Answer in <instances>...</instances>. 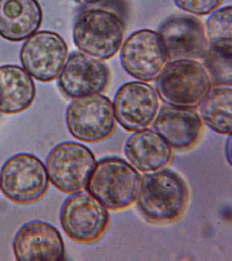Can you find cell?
<instances>
[{
    "mask_svg": "<svg viewBox=\"0 0 232 261\" xmlns=\"http://www.w3.org/2000/svg\"><path fill=\"white\" fill-rule=\"evenodd\" d=\"M66 123L76 140L91 144L102 142L117 126L113 102L101 94L76 98L67 109Z\"/></svg>",
    "mask_w": 232,
    "mask_h": 261,
    "instance_id": "obj_8",
    "label": "cell"
},
{
    "mask_svg": "<svg viewBox=\"0 0 232 261\" xmlns=\"http://www.w3.org/2000/svg\"><path fill=\"white\" fill-rule=\"evenodd\" d=\"M110 221L109 209L89 192L73 194L61 210V225L65 233L81 244H94L100 240Z\"/></svg>",
    "mask_w": 232,
    "mask_h": 261,
    "instance_id": "obj_6",
    "label": "cell"
},
{
    "mask_svg": "<svg viewBox=\"0 0 232 261\" xmlns=\"http://www.w3.org/2000/svg\"><path fill=\"white\" fill-rule=\"evenodd\" d=\"M156 81L159 98L179 107H198L213 87L202 63L195 59L168 61Z\"/></svg>",
    "mask_w": 232,
    "mask_h": 261,
    "instance_id": "obj_2",
    "label": "cell"
},
{
    "mask_svg": "<svg viewBox=\"0 0 232 261\" xmlns=\"http://www.w3.org/2000/svg\"><path fill=\"white\" fill-rule=\"evenodd\" d=\"M209 15L205 28L209 46L232 55L231 6L219 8Z\"/></svg>",
    "mask_w": 232,
    "mask_h": 261,
    "instance_id": "obj_20",
    "label": "cell"
},
{
    "mask_svg": "<svg viewBox=\"0 0 232 261\" xmlns=\"http://www.w3.org/2000/svg\"><path fill=\"white\" fill-rule=\"evenodd\" d=\"M177 7L195 16H207L215 11L223 0H174Z\"/></svg>",
    "mask_w": 232,
    "mask_h": 261,
    "instance_id": "obj_22",
    "label": "cell"
},
{
    "mask_svg": "<svg viewBox=\"0 0 232 261\" xmlns=\"http://www.w3.org/2000/svg\"><path fill=\"white\" fill-rule=\"evenodd\" d=\"M111 73L107 63L82 52H73L58 75L61 91L71 99L101 94L109 87Z\"/></svg>",
    "mask_w": 232,
    "mask_h": 261,
    "instance_id": "obj_12",
    "label": "cell"
},
{
    "mask_svg": "<svg viewBox=\"0 0 232 261\" xmlns=\"http://www.w3.org/2000/svg\"><path fill=\"white\" fill-rule=\"evenodd\" d=\"M152 128L173 149L189 150L202 136L203 122L195 108L164 104L161 106Z\"/></svg>",
    "mask_w": 232,
    "mask_h": 261,
    "instance_id": "obj_14",
    "label": "cell"
},
{
    "mask_svg": "<svg viewBox=\"0 0 232 261\" xmlns=\"http://www.w3.org/2000/svg\"><path fill=\"white\" fill-rule=\"evenodd\" d=\"M124 152L130 164L140 172L167 168L174 158V150L154 129L134 132L125 143Z\"/></svg>",
    "mask_w": 232,
    "mask_h": 261,
    "instance_id": "obj_16",
    "label": "cell"
},
{
    "mask_svg": "<svg viewBox=\"0 0 232 261\" xmlns=\"http://www.w3.org/2000/svg\"><path fill=\"white\" fill-rule=\"evenodd\" d=\"M13 252L19 261L62 260L65 257L64 242L51 224L34 220L22 226L16 234Z\"/></svg>",
    "mask_w": 232,
    "mask_h": 261,
    "instance_id": "obj_15",
    "label": "cell"
},
{
    "mask_svg": "<svg viewBox=\"0 0 232 261\" xmlns=\"http://www.w3.org/2000/svg\"><path fill=\"white\" fill-rule=\"evenodd\" d=\"M169 60L202 59L209 48L204 25L201 20L189 14L169 16L159 26Z\"/></svg>",
    "mask_w": 232,
    "mask_h": 261,
    "instance_id": "obj_13",
    "label": "cell"
},
{
    "mask_svg": "<svg viewBox=\"0 0 232 261\" xmlns=\"http://www.w3.org/2000/svg\"><path fill=\"white\" fill-rule=\"evenodd\" d=\"M139 171L121 157L110 156L97 161L86 189L110 210L127 209L137 199Z\"/></svg>",
    "mask_w": 232,
    "mask_h": 261,
    "instance_id": "obj_3",
    "label": "cell"
},
{
    "mask_svg": "<svg viewBox=\"0 0 232 261\" xmlns=\"http://www.w3.org/2000/svg\"><path fill=\"white\" fill-rule=\"evenodd\" d=\"M125 33V24L117 14L101 8H91L77 17L73 38L81 52L106 60L119 52Z\"/></svg>",
    "mask_w": 232,
    "mask_h": 261,
    "instance_id": "obj_4",
    "label": "cell"
},
{
    "mask_svg": "<svg viewBox=\"0 0 232 261\" xmlns=\"http://www.w3.org/2000/svg\"><path fill=\"white\" fill-rule=\"evenodd\" d=\"M49 185L46 165L28 153L11 157L0 171V189L8 199L19 205L40 201L47 193Z\"/></svg>",
    "mask_w": 232,
    "mask_h": 261,
    "instance_id": "obj_5",
    "label": "cell"
},
{
    "mask_svg": "<svg viewBox=\"0 0 232 261\" xmlns=\"http://www.w3.org/2000/svg\"><path fill=\"white\" fill-rule=\"evenodd\" d=\"M117 122L130 132L148 128L160 109V98L146 82H128L118 89L113 102Z\"/></svg>",
    "mask_w": 232,
    "mask_h": 261,
    "instance_id": "obj_10",
    "label": "cell"
},
{
    "mask_svg": "<svg viewBox=\"0 0 232 261\" xmlns=\"http://www.w3.org/2000/svg\"><path fill=\"white\" fill-rule=\"evenodd\" d=\"M82 1L88 4H95L97 3V2L103 1V0H82Z\"/></svg>",
    "mask_w": 232,
    "mask_h": 261,
    "instance_id": "obj_24",
    "label": "cell"
},
{
    "mask_svg": "<svg viewBox=\"0 0 232 261\" xmlns=\"http://www.w3.org/2000/svg\"><path fill=\"white\" fill-rule=\"evenodd\" d=\"M68 55V45L60 35L41 31L24 43L20 57L24 69L32 77L47 83L60 75Z\"/></svg>",
    "mask_w": 232,
    "mask_h": 261,
    "instance_id": "obj_11",
    "label": "cell"
},
{
    "mask_svg": "<svg viewBox=\"0 0 232 261\" xmlns=\"http://www.w3.org/2000/svg\"><path fill=\"white\" fill-rule=\"evenodd\" d=\"M202 59L213 86L231 87L232 55L209 46Z\"/></svg>",
    "mask_w": 232,
    "mask_h": 261,
    "instance_id": "obj_21",
    "label": "cell"
},
{
    "mask_svg": "<svg viewBox=\"0 0 232 261\" xmlns=\"http://www.w3.org/2000/svg\"><path fill=\"white\" fill-rule=\"evenodd\" d=\"M43 11L38 0H0V36L21 42L41 26Z\"/></svg>",
    "mask_w": 232,
    "mask_h": 261,
    "instance_id": "obj_17",
    "label": "cell"
},
{
    "mask_svg": "<svg viewBox=\"0 0 232 261\" xmlns=\"http://www.w3.org/2000/svg\"><path fill=\"white\" fill-rule=\"evenodd\" d=\"M35 84L31 75L15 65L0 66V112L21 113L35 99Z\"/></svg>",
    "mask_w": 232,
    "mask_h": 261,
    "instance_id": "obj_18",
    "label": "cell"
},
{
    "mask_svg": "<svg viewBox=\"0 0 232 261\" xmlns=\"http://www.w3.org/2000/svg\"><path fill=\"white\" fill-rule=\"evenodd\" d=\"M227 136V140H226L225 143V156L226 159H227L228 162L231 165V134Z\"/></svg>",
    "mask_w": 232,
    "mask_h": 261,
    "instance_id": "obj_23",
    "label": "cell"
},
{
    "mask_svg": "<svg viewBox=\"0 0 232 261\" xmlns=\"http://www.w3.org/2000/svg\"><path fill=\"white\" fill-rule=\"evenodd\" d=\"M231 87H216L200 104L203 123L218 134L229 136L232 126Z\"/></svg>",
    "mask_w": 232,
    "mask_h": 261,
    "instance_id": "obj_19",
    "label": "cell"
},
{
    "mask_svg": "<svg viewBox=\"0 0 232 261\" xmlns=\"http://www.w3.org/2000/svg\"><path fill=\"white\" fill-rule=\"evenodd\" d=\"M120 59L124 70L138 81L156 80L169 61L168 52L160 34L142 29L130 34L123 42Z\"/></svg>",
    "mask_w": 232,
    "mask_h": 261,
    "instance_id": "obj_9",
    "label": "cell"
},
{
    "mask_svg": "<svg viewBox=\"0 0 232 261\" xmlns=\"http://www.w3.org/2000/svg\"><path fill=\"white\" fill-rule=\"evenodd\" d=\"M188 201L187 184L175 171L165 168L141 176L136 201L148 221L156 224L176 221L184 213Z\"/></svg>",
    "mask_w": 232,
    "mask_h": 261,
    "instance_id": "obj_1",
    "label": "cell"
},
{
    "mask_svg": "<svg viewBox=\"0 0 232 261\" xmlns=\"http://www.w3.org/2000/svg\"><path fill=\"white\" fill-rule=\"evenodd\" d=\"M96 163L90 149L80 143L68 142L55 147L48 157L46 168L56 189L73 195L86 189Z\"/></svg>",
    "mask_w": 232,
    "mask_h": 261,
    "instance_id": "obj_7",
    "label": "cell"
}]
</instances>
